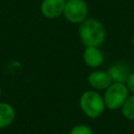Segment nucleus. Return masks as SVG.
<instances>
[{
	"mask_svg": "<svg viewBox=\"0 0 134 134\" xmlns=\"http://www.w3.org/2000/svg\"><path fill=\"white\" fill-rule=\"evenodd\" d=\"M106 27L96 18H87L79 24V37L85 47H100L106 40Z\"/></svg>",
	"mask_w": 134,
	"mask_h": 134,
	"instance_id": "obj_1",
	"label": "nucleus"
},
{
	"mask_svg": "<svg viewBox=\"0 0 134 134\" xmlns=\"http://www.w3.org/2000/svg\"><path fill=\"white\" fill-rule=\"evenodd\" d=\"M79 104L83 113L92 119L100 116L106 109L104 96L95 90H87L83 92L80 96Z\"/></svg>",
	"mask_w": 134,
	"mask_h": 134,
	"instance_id": "obj_2",
	"label": "nucleus"
},
{
	"mask_svg": "<svg viewBox=\"0 0 134 134\" xmlns=\"http://www.w3.org/2000/svg\"><path fill=\"white\" fill-rule=\"evenodd\" d=\"M130 95V92L122 83H112L104 92V100L106 108L109 110L120 109Z\"/></svg>",
	"mask_w": 134,
	"mask_h": 134,
	"instance_id": "obj_3",
	"label": "nucleus"
},
{
	"mask_svg": "<svg viewBox=\"0 0 134 134\" xmlns=\"http://www.w3.org/2000/svg\"><path fill=\"white\" fill-rule=\"evenodd\" d=\"M89 7L85 0H67L63 17L72 24H80L88 18Z\"/></svg>",
	"mask_w": 134,
	"mask_h": 134,
	"instance_id": "obj_4",
	"label": "nucleus"
},
{
	"mask_svg": "<svg viewBox=\"0 0 134 134\" xmlns=\"http://www.w3.org/2000/svg\"><path fill=\"white\" fill-rule=\"evenodd\" d=\"M107 72L112 81V83H122L126 84L130 73L132 72L131 65L125 61H116L110 65Z\"/></svg>",
	"mask_w": 134,
	"mask_h": 134,
	"instance_id": "obj_5",
	"label": "nucleus"
},
{
	"mask_svg": "<svg viewBox=\"0 0 134 134\" xmlns=\"http://www.w3.org/2000/svg\"><path fill=\"white\" fill-rule=\"evenodd\" d=\"M87 83L95 91H105L111 84L112 81L107 70L93 69L87 76Z\"/></svg>",
	"mask_w": 134,
	"mask_h": 134,
	"instance_id": "obj_6",
	"label": "nucleus"
},
{
	"mask_svg": "<svg viewBox=\"0 0 134 134\" xmlns=\"http://www.w3.org/2000/svg\"><path fill=\"white\" fill-rule=\"evenodd\" d=\"M67 0H42L40 10L47 19H57L63 16Z\"/></svg>",
	"mask_w": 134,
	"mask_h": 134,
	"instance_id": "obj_7",
	"label": "nucleus"
},
{
	"mask_svg": "<svg viewBox=\"0 0 134 134\" xmlns=\"http://www.w3.org/2000/svg\"><path fill=\"white\" fill-rule=\"evenodd\" d=\"M105 55L99 47H85L83 51V61L84 63L92 69H97L104 63Z\"/></svg>",
	"mask_w": 134,
	"mask_h": 134,
	"instance_id": "obj_8",
	"label": "nucleus"
},
{
	"mask_svg": "<svg viewBox=\"0 0 134 134\" xmlns=\"http://www.w3.org/2000/svg\"><path fill=\"white\" fill-rule=\"evenodd\" d=\"M15 119V109L7 103H0V129L9 126Z\"/></svg>",
	"mask_w": 134,
	"mask_h": 134,
	"instance_id": "obj_9",
	"label": "nucleus"
},
{
	"mask_svg": "<svg viewBox=\"0 0 134 134\" xmlns=\"http://www.w3.org/2000/svg\"><path fill=\"white\" fill-rule=\"evenodd\" d=\"M120 110L125 118L129 120H134V94H130L128 96Z\"/></svg>",
	"mask_w": 134,
	"mask_h": 134,
	"instance_id": "obj_10",
	"label": "nucleus"
},
{
	"mask_svg": "<svg viewBox=\"0 0 134 134\" xmlns=\"http://www.w3.org/2000/svg\"><path fill=\"white\" fill-rule=\"evenodd\" d=\"M69 134H94V133L90 127L86 125H77L70 130Z\"/></svg>",
	"mask_w": 134,
	"mask_h": 134,
	"instance_id": "obj_11",
	"label": "nucleus"
},
{
	"mask_svg": "<svg viewBox=\"0 0 134 134\" xmlns=\"http://www.w3.org/2000/svg\"><path fill=\"white\" fill-rule=\"evenodd\" d=\"M126 86L131 94H134V71H132L126 82Z\"/></svg>",
	"mask_w": 134,
	"mask_h": 134,
	"instance_id": "obj_12",
	"label": "nucleus"
},
{
	"mask_svg": "<svg viewBox=\"0 0 134 134\" xmlns=\"http://www.w3.org/2000/svg\"><path fill=\"white\" fill-rule=\"evenodd\" d=\"M132 45H133V47H134V36H133V38H132Z\"/></svg>",
	"mask_w": 134,
	"mask_h": 134,
	"instance_id": "obj_13",
	"label": "nucleus"
},
{
	"mask_svg": "<svg viewBox=\"0 0 134 134\" xmlns=\"http://www.w3.org/2000/svg\"><path fill=\"white\" fill-rule=\"evenodd\" d=\"M0 95H1V88H0Z\"/></svg>",
	"mask_w": 134,
	"mask_h": 134,
	"instance_id": "obj_14",
	"label": "nucleus"
}]
</instances>
